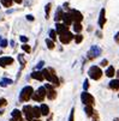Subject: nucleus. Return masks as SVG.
Instances as JSON below:
<instances>
[{
	"instance_id": "f257e3e1",
	"label": "nucleus",
	"mask_w": 119,
	"mask_h": 121,
	"mask_svg": "<svg viewBox=\"0 0 119 121\" xmlns=\"http://www.w3.org/2000/svg\"><path fill=\"white\" fill-rule=\"evenodd\" d=\"M42 73H43L45 79H47L49 83H52L54 85H59V79L54 74V70H52V68H46V70L42 71Z\"/></svg>"
},
{
	"instance_id": "f03ea898",
	"label": "nucleus",
	"mask_w": 119,
	"mask_h": 121,
	"mask_svg": "<svg viewBox=\"0 0 119 121\" xmlns=\"http://www.w3.org/2000/svg\"><path fill=\"white\" fill-rule=\"evenodd\" d=\"M32 94H34V90L31 86H25V88H23V90L21 91V95H19V99L21 101H29L31 97H32Z\"/></svg>"
},
{
	"instance_id": "7ed1b4c3",
	"label": "nucleus",
	"mask_w": 119,
	"mask_h": 121,
	"mask_svg": "<svg viewBox=\"0 0 119 121\" xmlns=\"http://www.w3.org/2000/svg\"><path fill=\"white\" fill-rule=\"evenodd\" d=\"M101 76H102V71L100 70V67L97 66H92L89 68V77L94 80H97L101 78Z\"/></svg>"
},
{
	"instance_id": "20e7f679",
	"label": "nucleus",
	"mask_w": 119,
	"mask_h": 121,
	"mask_svg": "<svg viewBox=\"0 0 119 121\" xmlns=\"http://www.w3.org/2000/svg\"><path fill=\"white\" fill-rule=\"evenodd\" d=\"M81 99H82V103H84L86 106H92L93 103H94V97L90 95V94H88V92H82V95H81Z\"/></svg>"
},
{
	"instance_id": "39448f33",
	"label": "nucleus",
	"mask_w": 119,
	"mask_h": 121,
	"mask_svg": "<svg viewBox=\"0 0 119 121\" xmlns=\"http://www.w3.org/2000/svg\"><path fill=\"white\" fill-rule=\"evenodd\" d=\"M23 113L27 117L28 121H32L34 120V113H32V107L31 106H24L23 107Z\"/></svg>"
},
{
	"instance_id": "423d86ee",
	"label": "nucleus",
	"mask_w": 119,
	"mask_h": 121,
	"mask_svg": "<svg viewBox=\"0 0 119 121\" xmlns=\"http://www.w3.org/2000/svg\"><path fill=\"white\" fill-rule=\"evenodd\" d=\"M100 54H101V49L97 46H93L90 48V50H89V53H88V58L89 59H94V58H96Z\"/></svg>"
},
{
	"instance_id": "0eeeda50",
	"label": "nucleus",
	"mask_w": 119,
	"mask_h": 121,
	"mask_svg": "<svg viewBox=\"0 0 119 121\" xmlns=\"http://www.w3.org/2000/svg\"><path fill=\"white\" fill-rule=\"evenodd\" d=\"M72 39H75V36L72 35V34L69 31V32H66V34H64V35H60V37H59V40H60V42L61 43H64V44H67Z\"/></svg>"
},
{
	"instance_id": "6e6552de",
	"label": "nucleus",
	"mask_w": 119,
	"mask_h": 121,
	"mask_svg": "<svg viewBox=\"0 0 119 121\" xmlns=\"http://www.w3.org/2000/svg\"><path fill=\"white\" fill-rule=\"evenodd\" d=\"M70 13H71V17H72V21H73L75 23H81V22H82L83 16H82V13H81L79 11H77V10H72Z\"/></svg>"
},
{
	"instance_id": "1a4fd4ad",
	"label": "nucleus",
	"mask_w": 119,
	"mask_h": 121,
	"mask_svg": "<svg viewBox=\"0 0 119 121\" xmlns=\"http://www.w3.org/2000/svg\"><path fill=\"white\" fill-rule=\"evenodd\" d=\"M55 26H57V34L60 36V35H64V34H66V32H69V26H66L65 24H59V23H57L55 24Z\"/></svg>"
},
{
	"instance_id": "9d476101",
	"label": "nucleus",
	"mask_w": 119,
	"mask_h": 121,
	"mask_svg": "<svg viewBox=\"0 0 119 121\" xmlns=\"http://www.w3.org/2000/svg\"><path fill=\"white\" fill-rule=\"evenodd\" d=\"M13 62V59L10 58V56H3V58H0V66L1 67H6L9 65H11Z\"/></svg>"
},
{
	"instance_id": "9b49d317",
	"label": "nucleus",
	"mask_w": 119,
	"mask_h": 121,
	"mask_svg": "<svg viewBox=\"0 0 119 121\" xmlns=\"http://www.w3.org/2000/svg\"><path fill=\"white\" fill-rule=\"evenodd\" d=\"M63 21H64V24L67 26V25H71V23L73 22L72 21V17H71V13L67 12V13H64L63 16Z\"/></svg>"
},
{
	"instance_id": "f8f14e48",
	"label": "nucleus",
	"mask_w": 119,
	"mask_h": 121,
	"mask_svg": "<svg viewBox=\"0 0 119 121\" xmlns=\"http://www.w3.org/2000/svg\"><path fill=\"white\" fill-rule=\"evenodd\" d=\"M106 24V17H105V9L101 10L100 12V17H99V25L100 28H102L104 25Z\"/></svg>"
},
{
	"instance_id": "ddd939ff",
	"label": "nucleus",
	"mask_w": 119,
	"mask_h": 121,
	"mask_svg": "<svg viewBox=\"0 0 119 121\" xmlns=\"http://www.w3.org/2000/svg\"><path fill=\"white\" fill-rule=\"evenodd\" d=\"M31 78L36 79V80H40V82H42V80L45 79L43 73H42V72H39V71H36V72H32V73H31Z\"/></svg>"
},
{
	"instance_id": "4468645a",
	"label": "nucleus",
	"mask_w": 119,
	"mask_h": 121,
	"mask_svg": "<svg viewBox=\"0 0 119 121\" xmlns=\"http://www.w3.org/2000/svg\"><path fill=\"white\" fill-rule=\"evenodd\" d=\"M63 16H64V13H63L61 7H58V9H57V12H55V16H54L55 22H59L60 19H63Z\"/></svg>"
},
{
	"instance_id": "2eb2a0df",
	"label": "nucleus",
	"mask_w": 119,
	"mask_h": 121,
	"mask_svg": "<svg viewBox=\"0 0 119 121\" xmlns=\"http://www.w3.org/2000/svg\"><path fill=\"white\" fill-rule=\"evenodd\" d=\"M110 88L113 90H119V79H114L110 82Z\"/></svg>"
},
{
	"instance_id": "dca6fc26",
	"label": "nucleus",
	"mask_w": 119,
	"mask_h": 121,
	"mask_svg": "<svg viewBox=\"0 0 119 121\" xmlns=\"http://www.w3.org/2000/svg\"><path fill=\"white\" fill-rule=\"evenodd\" d=\"M12 117L13 119H16V120H21L22 119V113L18 110V109H14V110H12Z\"/></svg>"
},
{
	"instance_id": "f3484780",
	"label": "nucleus",
	"mask_w": 119,
	"mask_h": 121,
	"mask_svg": "<svg viewBox=\"0 0 119 121\" xmlns=\"http://www.w3.org/2000/svg\"><path fill=\"white\" fill-rule=\"evenodd\" d=\"M43 96H41L40 94H39V91H36V92H34L32 94V99L34 101H36V102H42L43 101Z\"/></svg>"
},
{
	"instance_id": "a211bd4d",
	"label": "nucleus",
	"mask_w": 119,
	"mask_h": 121,
	"mask_svg": "<svg viewBox=\"0 0 119 121\" xmlns=\"http://www.w3.org/2000/svg\"><path fill=\"white\" fill-rule=\"evenodd\" d=\"M32 113H34V117L39 119L42 114H41V109L39 107H32Z\"/></svg>"
},
{
	"instance_id": "6ab92c4d",
	"label": "nucleus",
	"mask_w": 119,
	"mask_h": 121,
	"mask_svg": "<svg viewBox=\"0 0 119 121\" xmlns=\"http://www.w3.org/2000/svg\"><path fill=\"white\" fill-rule=\"evenodd\" d=\"M47 97H48L49 99H54V98L57 97V92H55V90H54V89L48 90V91H47Z\"/></svg>"
},
{
	"instance_id": "aec40b11",
	"label": "nucleus",
	"mask_w": 119,
	"mask_h": 121,
	"mask_svg": "<svg viewBox=\"0 0 119 121\" xmlns=\"http://www.w3.org/2000/svg\"><path fill=\"white\" fill-rule=\"evenodd\" d=\"M40 109H41V114H42V115H48V114H49V108H48V106L41 104Z\"/></svg>"
},
{
	"instance_id": "412c9836",
	"label": "nucleus",
	"mask_w": 119,
	"mask_h": 121,
	"mask_svg": "<svg viewBox=\"0 0 119 121\" xmlns=\"http://www.w3.org/2000/svg\"><path fill=\"white\" fill-rule=\"evenodd\" d=\"M84 112H86V114H87L88 116H93V114H94V109H93L92 106H86V108H84Z\"/></svg>"
},
{
	"instance_id": "4be33fe9",
	"label": "nucleus",
	"mask_w": 119,
	"mask_h": 121,
	"mask_svg": "<svg viewBox=\"0 0 119 121\" xmlns=\"http://www.w3.org/2000/svg\"><path fill=\"white\" fill-rule=\"evenodd\" d=\"M9 84H12V80L11 79H7V78H4V79H1L0 80V86H6V85H9Z\"/></svg>"
},
{
	"instance_id": "5701e85b",
	"label": "nucleus",
	"mask_w": 119,
	"mask_h": 121,
	"mask_svg": "<svg viewBox=\"0 0 119 121\" xmlns=\"http://www.w3.org/2000/svg\"><path fill=\"white\" fill-rule=\"evenodd\" d=\"M114 73H115V71H114V68H113L112 66L107 68V71H106V76H107V77H113Z\"/></svg>"
},
{
	"instance_id": "b1692460",
	"label": "nucleus",
	"mask_w": 119,
	"mask_h": 121,
	"mask_svg": "<svg viewBox=\"0 0 119 121\" xmlns=\"http://www.w3.org/2000/svg\"><path fill=\"white\" fill-rule=\"evenodd\" d=\"M37 91H39V94H40L41 96H43V97L47 96V90H46L45 86H40V88L37 89Z\"/></svg>"
},
{
	"instance_id": "393cba45",
	"label": "nucleus",
	"mask_w": 119,
	"mask_h": 121,
	"mask_svg": "<svg viewBox=\"0 0 119 121\" xmlns=\"http://www.w3.org/2000/svg\"><path fill=\"white\" fill-rule=\"evenodd\" d=\"M73 30H75L76 32H81V31H82V24H81V23H75Z\"/></svg>"
},
{
	"instance_id": "a878e982",
	"label": "nucleus",
	"mask_w": 119,
	"mask_h": 121,
	"mask_svg": "<svg viewBox=\"0 0 119 121\" xmlns=\"http://www.w3.org/2000/svg\"><path fill=\"white\" fill-rule=\"evenodd\" d=\"M13 3V0H1V4L5 6V7H10Z\"/></svg>"
},
{
	"instance_id": "bb28decb",
	"label": "nucleus",
	"mask_w": 119,
	"mask_h": 121,
	"mask_svg": "<svg viewBox=\"0 0 119 121\" xmlns=\"http://www.w3.org/2000/svg\"><path fill=\"white\" fill-rule=\"evenodd\" d=\"M46 44H47V47L49 48V49H53L54 48V42L52 41V40H46Z\"/></svg>"
},
{
	"instance_id": "cd10ccee",
	"label": "nucleus",
	"mask_w": 119,
	"mask_h": 121,
	"mask_svg": "<svg viewBox=\"0 0 119 121\" xmlns=\"http://www.w3.org/2000/svg\"><path fill=\"white\" fill-rule=\"evenodd\" d=\"M49 37L52 39V41H54V40L57 39V31H54V30H50V31H49Z\"/></svg>"
},
{
	"instance_id": "c85d7f7f",
	"label": "nucleus",
	"mask_w": 119,
	"mask_h": 121,
	"mask_svg": "<svg viewBox=\"0 0 119 121\" xmlns=\"http://www.w3.org/2000/svg\"><path fill=\"white\" fill-rule=\"evenodd\" d=\"M75 41H76V43H81L82 41H83V36L82 35H75Z\"/></svg>"
},
{
	"instance_id": "c756f323",
	"label": "nucleus",
	"mask_w": 119,
	"mask_h": 121,
	"mask_svg": "<svg viewBox=\"0 0 119 121\" xmlns=\"http://www.w3.org/2000/svg\"><path fill=\"white\" fill-rule=\"evenodd\" d=\"M50 7H52V4H47V5H46V18H48V17H49Z\"/></svg>"
},
{
	"instance_id": "7c9ffc66",
	"label": "nucleus",
	"mask_w": 119,
	"mask_h": 121,
	"mask_svg": "<svg viewBox=\"0 0 119 121\" xmlns=\"http://www.w3.org/2000/svg\"><path fill=\"white\" fill-rule=\"evenodd\" d=\"M22 49H23L24 52H27V53H29V52L31 50V48H30L28 44H23V46H22Z\"/></svg>"
},
{
	"instance_id": "2f4dec72",
	"label": "nucleus",
	"mask_w": 119,
	"mask_h": 121,
	"mask_svg": "<svg viewBox=\"0 0 119 121\" xmlns=\"http://www.w3.org/2000/svg\"><path fill=\"white\" fill-rule=\"evenodd\" d=\"M6 99L5 98H0V108H1V107H4V106H6Z\"/></svg>"
},
{
	"instance_id": "473e14b6",
	"label": "nucleus",
	"mask_w": 119,
	"mask_h": 121,
	"mask_svg": "<svg viewBox=\"0 0 119 121\" xmlns=\"http://www.w3.org/2000/svg\"><path fill=\"white\" fill-rule=\"evenodd\" d=\"M73 114H75V108H72V109H71V114H70L69 121H73Z\"/></svg>"
},
{
	"instance_id": "72a5a7b5",
	"label": "nucleus",
	"mask_w": 119,
	"mask_h": 121,
	"mask_svg": "<svg viewBox=\"0 0 119 121\" xmlns=\"http://www.w3.org/2000/svg\"><path fill=\"white\" fill-rule=\"evenodd\" d=\"M0 46H1L3 48H5L7 46V40H1V42H0Z\"/></svg>"
},
{
	"instance_id": "f704fd0d",
	"label": "nucleus",
	"mask_w": 119,
	"mask_h": 121,
	"mask_svg": "<svg viewBox=\"0 0 119 121\" xmlns=\"http://www.w3.org/2000/svg\"><path fill=\"white\" fill-rule=\"evenodd\" d=\"M83 88H84V90H87V89L89 88V83H88V80H84V84H83Z\"/></svg>"
},
{
	"instance_id": "c9c22d12",
	"label": "nucleus",
	"mask_w": 119,
	"mask_h": 121,
	"mask_svg": "<svg viewBox=\"0 0 119 121\" xmlns=\"http://www.w3.org/2000/svg\"><path fill=\"white\" fill-rule=\"evenodd\" d=\"M21 41L25 43V42H28V37L27 36H21Z\"/></svg>"
},
{
	"instance_id": "e433bc0d",
	"label": "nucleus",
	"mask_w": 119,
	"mask_h": 121,
	"mask_svg": "<svg viewBox=\"0 0 119 121\" xmlns=\"http://www.w3.org/2000/svg\"><path fill=\"white\" fill-rule=\"evenodd\" d=\"M114 40H115V42H118V43H119V31L115 34V37H114Z\"/></svg>"
},
{
	"instance_id": "4c0bfd02",
	"label": "nucleus",
	"mask_w": 119,
	"mask_h": 121,
	"mask_svg": "<svg viewBox=\"0 0 119 121\" xmlns=\"http://www.w3.org/2000/svg\"><path fill=\"white\" fill-rule=\"evenodd\" d=\"M107 64H108V62H107V60H102L100 65H101V66H107Z\"/></svg>"
},
{
	"instance_id": "58836bf2",
	"label": "nucleus",
	"mask_w": 119,
	"mask_h": 121,
	"mask_svg": "<svg viewBox=\"0 0 119 121\" xmlns=\"http://www.w3.org/2000/svg\"><path fill=\"white\" fill-rule=\"evenodd\" d=\"M27 19H28V21H34V17H32L31 14H28V16H27Z\"/></svg>"
},
{
	"instance_id": "ea45409f",
	"label": "nucleus",
	"mask_w": 119,
	"mask_h": 121,
	"mask_svg": "<svg viewBox=\"0 0 119 121\" xmlns=\"http://www.w3.org/2000/svg\"><path fill=\"white\" fill-rule=\"evenodd\" d=\"M43 65H45V62H43V61H40V62H39V65H37V68H41Z\"/></svg>"
},
{
	"instance_id": "a19ab883",
	"label": "nucleus",
	"mask_w": 119,
	"mask_h": 121,
	"mask_svg": "<svg viewBox=\"0 0 119 121\" xmlns=\"http://www.w3.org/2000/svg\"><path fill=\"white\" fill-rule=\"evenodd\" d=\"M96 35H97V37H102V35H101V32H100V31L96 32Z\"/></svg>"
},
{
	"instance_id": "79ce46f5",
	"label": "nucleus",
	"mask_w": 119,
	"mask_h": 121,
	"mask_svg": "<svg viewBox=\"0 0 119 121\" xmlns=\"http://www.w3.org/2000/svg\"><path fill=\"white\" fill-rule=\"evenodd\" d=\"M14 1H16L17 4H21V3H22V0H14Z\"/></svg>"
},
{
	"instance_id": "37998d69",
	"label": "nucleus",
	"mask_w": 119,
	"mask_h": 121,
	"mask_svg": "<svg viewBox=\"0 0 119 121\" xmlns=\"http://www.w3.org/2000/svg\"><path fill=\"white\" fill-rule=\"evenodd\" d=\"M10 121H18V120H16V119H13V117H12V119H11Z\"/></svg>"
},
{
	"instance_id": "c03bdc74",
	"label": "nucleus",
	"mask_w": 119,
	"mask_h": 121,
	"mask_svg": "<svg viewBox=\"0 0 119 121\" xmlns=\"http://www.w3.org/2000/svg\"><path fill=\"white\" fill-rule=\"evenodd\" d=\"M113 121H119V119H118V117H115V119H114Z\"/></svg>"
},
{
	"instance_id": "a18cd8bd",
	"label": "nucleus",
	"mask_w": 119,
	"mask_h": 121,
	"mask_svg": "<svg viewBox=\"0 0 119 121\" xmlns=\"http://www.w3.org/2000/svg\"><path fill=\"white\" fill-rule=\"evenodd\" d=\"M117 74H118V79H119V71H118V73H117Z\"/></svg>"
},
{
	"instance_id": "49530a36",
	"label": "nucleus",
	"mask_w": 119,
	"mask_h": 121,
	"mask_svg": "<svg viewBox=\"0 0 119 121\" xmlns=\"http://www.w3.org/2000/svg\"><path fill=\"white\" fill-rule=\"evenodd\" d=\"M118 96H119V94H118Z\"/></svg>"
}]
</instances>
